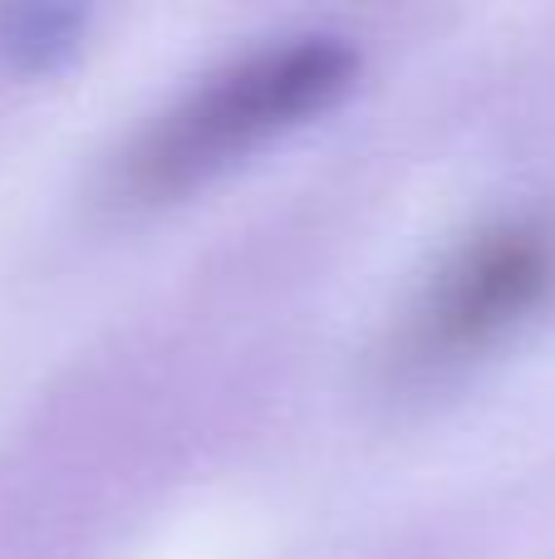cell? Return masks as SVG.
Listing matches in <instances>:
<instances>
[{"label": "cell", "mask_w": 555, "mask_h": 559, "mask_svg": "<svg viewBox=\"0 0 555 559\" xmlns=\"http://www.w3.org/2000/svg\"><path fill=\"white\" fill-rule=\"evenodd\" d=\"M354 79L359 55L340 35H291L232 55L133 138L118 192L143 206L177 202L265 143L324 118Z\"/></svg>", "instance_id": "1"}, {"label": "cell", "mask_w": 555, "mask_h": 559, "mask_svg": "<svg viewBox=\"0 0 555 559\" xmlns=\"http://www.w3.org/2000/svg\"><path fill=\"white\" fill-rule=\"evenodd\" d=\"M555 285V241L536 222H497L468 236L428 280L409 319L413 364L442 368L507 338Z\"/></svg>", "instance_id": "2"}, {"label": "cell", "mask_w": 555, "mask_h": 559, "mask_svg": "<svg viewBox=\"0 0 555 559\" xmlns=\"http://www.w3.org/2000/svg\"><path fill=\"white\" fill-rule=\"evenodd\" d=\"M88 15L74 5H5L0 10V59L20 74H55L74 59Z\"/></svg>", "instance_id": "3"}]
</instances>
